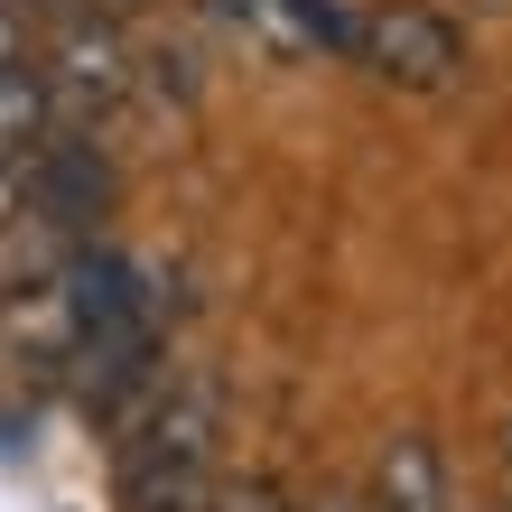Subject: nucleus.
<instances>
[{
	"label": "nucleus",
	"instance_id": "obj_5",
	"mask_svg": "<svg viewBox=\"0 0 512 512\" xmlns=\"http://www.w3.org/2000/svg\"><path fill=\"white\" fill-rule=\"evenodd\" d=\"M224 28H243V38L261 56H280V66H298V56H336L345 47V10L336 0H215Z\"/></svg>",
	"mask_w": 512,
	"mask_h": 512
},
{
	"label": "nucleus",
	"instance_id": "obj_6",
	"mask_svg": "<svg viewBox=\"0 0 512 512\" xmlns=\"http://www.w3.org/2000/svg\"><path fill=\"white\" fill-rule=\"evenodd\" d=\"M364 512H447V466H438V438L429 429H391L373 447Z\"/></svg>",
	"mask_w": 512,
	"mask_h": 512
},
{
	"label": "nucleus",
	"instance_id": "obj_1",
	"mask_svg": "<svg viewBox=\"0 0 512 512\" xmlns=\"http://www.w3.org/2000/svg\"><path fill=\"white\" fill-rule=\"evenodd\" d=\"M215 429H224L215 382L159 391L131 419L122 457H112V503L122 512H215V485H224L215 475Z\"/></svg>",
	"mask_w": 512,
	"mask_h": 512
},
{
	"label": "nucleus",
	"instance_id": "obj_7",
	"mask_svg": "<svg viewBox=\"0 0 512 512\" xmlns=\"http://www.w3.org/2000/svg\"><path fill=\"white\" fill-rule=\"evenodd\" d=\"M38 84H47V103H112L131 84V66H122V38H112L103 19H75L66 38H56V66H38Z\"/></svg>",
	"mask_w": 512,
	"mask_h": 512
},
{
	"label": "nucleus",
	"instance_id": "obj_10",
	"mask_svg": "<svg viewBox=\"0 0 512 512\" xmlns=\"http://www.w3.org/2000/svg\"><path fill=\"white\" fill-rule=\"evenodd\" d=\"M298 512H364V494H317V503H298Z\"/></svg>",
	"mask_w": 512,
	"mask_h": 512
},
{
	"label": "nucleus",
	"instance_id": "obj_3",
	"mask_svg": "<svg viewBox=\"0 0 512 512\" xmlns=\"http://www.w3.org/2000/svg\"><path fill=\"white\" fill-rule=\"evenodd\" d=\"M345 56L382 84H401V94H447V84L466 75V38L457 19L429 10V0H382L345 28Z\"/></svg>",
	"mask_w": 512,
	"mask_h": 512
},
{
	"label": "nucleus",
	"instance_id": "obj_8",
	"mask_svg": "<svg viewBox=\"0 0 512 512\" xmlns=\"http://www.w3.org/2000/svg\"><path fill=\"white\" fill-rule=\"evenodd\" d=\"M56 122V103H47V84L28 56H0V159H28V149L47 140Z\"/></svg>",
	"mask_w": 512,
	"mask_h": 512
},
{
	"label": "nucleus",
	"instance_id": "obj_12",
	"mask_svg": "<svg viewBox=\"0 0 512 512\" xmlns=\"http://www.w3.org/2000/svg\"><path fill=\"white\" fill-rule=\"evenodd\" d=\"M503 457H512V438H503Z\"/></svg>",
	"mask_w": 512,
	"mask_h": 512
},
{
	"label": "nucleus",
	"instance_id": "obj_9",
	"mask_svg": "<svg viewBox=\"0 0 512 512\" xmlns=\"http://www.w3.org/2000/svg\"><path fill=\"white\" fill-rule=\"evenodd\" d=\"M215 512H289V503L270 475H243V485H215Z\"/></svg>",
	"mask_w": 512,
	"mask_h": 512
},
{
	"label": "nucleus",
	"instance_id": "obj_4",
	"mask_svg": "<svg viewBox=\"0 0 512 512\" xmlns=\"http://www.w3.org/2000/svg\"><path fill=\"white\" fill-rule=\"evenodd\" d=\"M103 205H112V159L84 131H47L38 149H28V224H47V233L75 243Z\"/></svg>",
	"mask_w": 512,
	"mask_h": 512
},
{
	"label": "nucleus",
	"instance_id": "obj_2",
	"mask_svg": "<svg viewBox=\"0 0 512 512\" xmlns=\"http://www.w3.org/2000/svg\"><path fill=\"white\" fill-rule=\"evenodd\" d=\"M56 289H66V336H75L84 364H103V354H159V289H149V270L131 252L75 243Z\"/></svg>",
	"mask_w": 512,
	"mask_h": 512
},
{
	"label": "nucleus",
	"instance_id": "obj_11",
	"mask_svg": "<svg viewBox=\"0 0 512 512\" xmlns=\"http://www.w3.org/2000/svg\"><path fill=\"white\" fill-rule=\"evenodd\" d=\"M84 10H140V0H84Z\"/></svg>",
	"mask_w": 512,
	"mask_h": 512
}]
</instances>
